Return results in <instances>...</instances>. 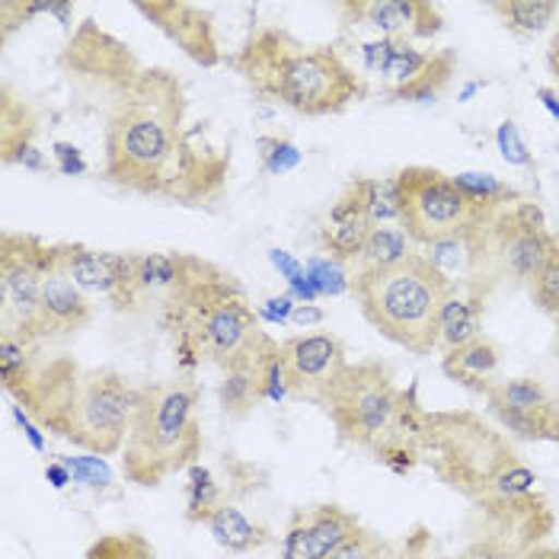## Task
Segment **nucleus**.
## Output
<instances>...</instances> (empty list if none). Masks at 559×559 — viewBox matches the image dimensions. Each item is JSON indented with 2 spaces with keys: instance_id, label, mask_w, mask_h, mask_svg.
I'll use <instances>...</instances> for the list:
<instances>
[{
  "instance_id": "f257e3e1",
  "label": "nucleus",
  "mask_w": 559,
  "mask_h": 559,
  "mask_svg": "<svg viewBox=\"0 0 559 559\" xmlns=\"http://www.w3.org/2000/svg\"><path fill=\"white\" fill-rule=\"evenodd\" d=\"M112 96L103 131V176L109 182L179 205L221 199L230 151L212 141L209 122H189V96L173 71L141 68Z\"/></svg>"
},
{
  "instance_id": "f03ea898",
  "label": "nucleus",
  "mask_w": 559,
  "mask_h": 559,
  "mask_svg": "<svg viewBox=\"0 0 559 559\" xmlns=\"http://www.w3.org/2000/svg\"><path fill=\"white\" fill-rule=\"evenodd\" d=\"M13 403L48 435L86 454L112 457L129 441L141 388L116 368H84L71 355H39L33 378L13 393Z\"/></svg>"
},
{
  "instance_id": "7ed1b4c3",
  "label": "nucleus",
  "mask_w": 559,
  "mask_h": 559,
  "mask_svg": "<svg viewBox=\"0 0 559 559\" xmlns=\"http://www.w3.org/2000/svg\"><path fill=\"white\" fill-rule=\"evenodd\" d=\"M160 323L173 336L176 365L192 374L202 365L230 371L275 352L243 285L215 262L189 257L179 288L160 304Z\"/></svg>"
},
{
  "instance_id": "20e7f679",
  "label": "nucleus",
  "mask_w": 559,
  "mask_h": 559,
  "mask_svg": "<svg viewBox=\"0 0 559 559\" xmlns=\"http://www.w3.org/2000/svg\"><path fill=\"white\" fill-rule=\"evenodd\" d=\"M227 64L259 99L288 106L307 119L340 116L368 96L365 78L345 64L336 48L301 43L278 26H257Z\"/></svg>"
},
{
  "instance_id": "39448f33",
  "label": "nucleus",
  "mask_w": 559,
  "mask_h": 559,
  "mask_svg": "<svg viewBox=\"0 0 559 559\" xmlns=\"http://www.w3.org/2000/svg\"><path fill=\"white\" fill-rule=\"evenodd\" d=\"M454 285L423 253L390 269H355L352 298L361 317L393 345L429 355L438 348V313Z\"/></svg>"
},
{
  "instance_id": "423d86ee",
  "label": "nucleus",
  "mask_w": 559,
  "mask_h": 559,
  "mask_svg": "<svg viewBox=\"0 0 559 559\" xmlns=\"http://www.w3.org/2000/svg\"><path fill=\"white\" fill-rule=\"evenodd\" d=\"M202 393L189 381L141 388V403L122 448V474L134 486H160L202 457Z\"/></svg>"
},
{
  "instance_id": "0eeeda50",
  "label": "nucleus",
  "mask_w": 559,
  "mask_h": 559,
  "mask_svg": "<svg viewBox=\"0 0 559 559\" xmlns=\"http://www.w3.org/2000/svg\"><path fill=\"white\" fill-rule=\"evenodd\" d=\"M406 403L409 396L396 390L384 365L361 361V365H345L343 378L336 381L323 409L330 413L333 426L345 441L378 451L384 441L393 438Z\"/></svg>"
},
{
  "instance_id": "6e6552de",
  "label": "nucleus",
  "mask_w": 559,
  "mask_h": 559,
  "mask_svg": "<svg viewBox=\"0 0 559 559\" xmlns=\"http://www.w3.org/2000/svg\"><path fill=\"white\" fill-rule=\"evenodd\" d=\"M400 192H403V215L400 227L413 243L431 247L444 237H454L461 230L492 224L496 215L476 209L474 202L454 186L451 176L431 170V167H406L396 173Z\"/></svg>"
},
{
  "instance_id": "1a4fd4ad",
  "label": "nucleus",
  "mask_w": 559,
  "mask_h": 559,
  "mask_svg": "<svg viewBox=\"0 0 559 559\" xmlns=\"http://www.w3.org/2000/svg\"><path fill=\"white\" fill-rule=\"evenodd\" d=\"M55 272L51 247L36 234L3 230L0 234V333L33 340L36 310L43 301L45 278ZM39 345V343H36Z\"/></svg>"
},
{
  "instance_id": "9d476101",
  "label": "nucleus",
  "mask_w": 559,
  "mask_h": 559,
  "mask_svg": "<svg viewBox=\"0 0 559 559\" xmlns=\"http://www.w3.org/2000/svg\"><path fill=\"white\" fill-rule=\"evenodd\" d=\"M55 272L71 278L86 295H103L119 310L138 304V257L93 250L84 243H51Z\"/></svg>"
},
{
  "instance_id": "9b49d317",
  "label": "nucleus",
  "mask_w": 559,
  "mask_h": 559,
  "mask_svg": "<svg viewBox=\"0 0 559 559\" xmlns=\"http://www.w3.org/2000/svg\"><path fill=\"white\" fill-rule=\"evenodd\" d=\"M288 390L295 400L326 406L330 393L345 371V345L336 333H301L278 348Z\"/></svg>"
},
{
  "instance_id": "f8f14e48",
  "label": "nucleus",
  "mask_w": 559,
  "mask_h": 559,
  "mask_svg": "<svg viewBox=\"0 0 559 559\" xmlns=\"http://www.w3.org/2000/svg\"><path fill=\"white\" fill-rule=\"evenodd\" d=\"M492 247L515 278L534 282L559 243L547 230L544 212L534 202H518L515 209H502L492 221Z\"/></svg>"
},
{
  "instance_id": "ddd939ff",
  "label": "nucleus",
  "mask_w": 559,
  "mask_h": 559,
  "mask_svg": "<svg viewBox=\"0 0 559 559\" xmlns=\"http://www.w3.org/2000/svg\"><path fill=\"white\" fill-rule=\"evenodd\" d=\"M141 16H147L170 43L182 48L195 64L202 68H217L224 64L221 43H217L215 20L209 10L186 3V0H154V3H134Z\"/></svg>"
},
{
  "instance_id": "4468645a",
  "label": "nucleus",
  "mask_w": 559,
  "mask_h": 559,
  "mask_svg": "<svg viewBox=\"0 0 559 559\" xmlns=\"http://www.w3.org/2000/svg\"><path fill=\"white\" fill-rule=\"evenodd\" d=\"M345 23L371 26L393 39H431L444 29V16L426 0H345L340 3Z\"/></svg>"
},
{
  "instance_id": "2eb2a0df",
  "label": "nucleus",
  "mask_w": 559,
  "mask_h": 559,
  "mask_svg": "<svg viewBox=\"0 0 559 559\" xmlns=\"http://www.w3.org/2000/svg\"><path fill=\"white\" fill-rule=\"evenodd\" d=\"M90 320H93V304L86 298L84 288H78L61 272H51L45 278L43 301H39V310H36L33 340L45 343V340L74 336L78 330H84Z\"/></svg>"
},
{
  "instance_id": "dca6fc26",
  "label": "nucleus",
  "mask_w": 559,
  "mask_h": 559,
  "mask_svg": "<svg viewBox=\"0 0 559 559\" xmlns=\"http://www.w3.org/2000/svg\"><path fill=\"white\" fill-rule=\"evenodd\" d=\"M371 221L365 217V209H361V195L355 189V182L345 186V192L340 195V202L330 209V217L320 230V247L323 253L336 262H358L361 259V250H365V240L371 234Z\"/></svg>"
},
{
  "instance_id": "f3484780",
  "label": "nucleus",
  "mask_w": 559,
  "mask_h": 559,
  "mask_svg": "<svg viewBox=\"0 0 559 559\" xmlns=\"http://www.w3.org/2000/svg\"><path fill=\"white\" fill-rule=\"evenodd\" d=\"M489 247H492V224H483V227L461 230L454 237H444V240L426 247L429 250L426 259L457 288V285H467L474 278L479 265H486Z\"/></svg>"
},
{
  "instance_id": "a211bd4d",
  "label": "nucleus",
  "mask_w": 559,
  "mask_h": 559,
  "mask_svg": "<svg viewBox=\"0 0 559 559\" xmlns=\"http://www.w3.org/2000/svg\"><path fill=\"white\" fill-rule=\"evenodd\" d=\"M499 365H502V352H499V345L492 343V340H486V336L461 345V348L444 352V361H441L444 374L454 384L471 388L476 393H486V390L496 384Z\"/></svg>"
},
{
  "instance_id": "6ab92c4d",
  "label": "nucleus",
  "mask_w": 559,
  "mask_h": 559,
  "mask_svg": "<svg viewBox=\"0 0 559 559\" xmlns=\"http://www.w3.org/2000/svg\"><path fill=\"white\" fill-rule=\"evenodd\" d=\"M301 515L307 524V559H330L361 531L358 518L340 506H317Z\"/></svg>"
},
{
  "instance_id": "aec40b11",
  "label": "nucleus",
  "mask_w": 559,
  "mask_h": 559,
  "mask_svg": "<svg viewBox=\"0 0 559 559\" xmlns=\"http://www.w3.org/2000/svg\"><path fill=\"white\" fill-rule=\"evenodd\" d=\"M275 355H278V348L262 355L257 361H247V365H237V368L224 371V381L217 388V400H221V409L230 419H243L257 403H262V381H265V371H269Z\"/></svg>"
},
{
  "instance_id": "412c9836",
  "label": "nucleus",
  "mask_w": 559,
  "mask_h": 559,
  "mask_svg": "<svg viewBox=\"0 0 559 559\" xmlns=\"http://www.w3.org/2000/svg\"><path fill=\"white\" fill-rule=\"evenodd\" d=\"M479 320H483V298L476 292L461 295V288H454L438 313V345L451 352V348L479 340L483 336Z\"/></svg>"
},
{
  "instance_id": "4be33fe9",
  "label": "nucleus",
  "mask_w": 559,
  "mask_h": 559,
  "mask_svg": "<svg viewBox=\"0 0 559 559\" xmlns=\"http://www.w3.org/2000/svg\"><path fill=\"white\" fill-rule=\"evenodd\" d=\"M205 527L212 531L217 547L227 550V554H253V550L265 547L272 540V534L265 527L253 524L240 509H234L227 502L205 521Z\"/></svg>"
},
{
  "instance_id": "5701e85b",
  "label": "nucleus",
  "mask_w": 559,
  "mask_h": 559,
  "mask_svg": "<svg viewBox=\"0 0 559 559\" xmlns=\"http://www.w3.org/2000/svg\"><path fill=\"white\" fill-rule=\"evenodd\" d=\"M489 10L499 16V23L521 39H534L547 33L559 16L557 0H499L489 3Z\"/></svg>"
},
{
  "instance_id": "b1692460",
  "label": "nucleus",
  "mask_w": 559,
  "mask_h": 559,
  "mask_svg": "<svg viewBox=\"0 0 559 559\" xmlns=\"http://www.w3.org/2000/svg\"><path fill=\"white\" fill-rule=\"evenodd\" d=\"M189 253H144L138 257V295H160V304L179 288Z\"/></svg>"
},
{
  "instance_id": "393cba45",
  "label": "nucleus",
  "mask_w": 559,
  "mask_h": 559,
  "mask_svg": "<svg viewBox=\"0 0 559 559\" xmlns=\"http://www.w3.org/2000/svg\"><path fill=\"white\" fill-rule=\"evenodd\" d=\"M33 138H36V119L29 112V106L23 99H13L10 96V86L3 84V103H0V147H3V164L10 167V160L33 147Z\"/></svg>"
},
{
  "instance_id": "a878e982",
  "label": "nucleus",
  "mask_w": 559,
  "mask_h": 559,
  "mask_svg": "<svg viewBox=\"0 0 559 559\" xmlns=\"http://www.w3.org/2000/svg\"><path fill=\"white\" fill-rule=\"evenodd\" d=\"M489 400V409L499 413H537L544 406H554L550 393L540 381L534 378H512V381H496L492 388L483 393Z\"/></svg>"
},
{
  "instance_id": "bb28decb",
  "label": "nucleus",
  "mask_w": 559,
  "mask_h": 559,
  "mask_svg": "<svg viewBox=\"0 0 559 559\" xmlns=\"http://www.w3.org/2000/svg\"><path fill=\"white\" fill-rule=\"evenodd\" d=\"M358 195H361V209L365 217L378 227L388 221H400L403 215V192H400V179L388 176V179H352Z\"/></svg>"
},
{
  "instance_id": "cd10ccee",
  "label": "nucleus",
  "mask_w": 559,
  "mask_h": 559,
  "mask_svg": "<svg viewBox=\"0 0 559 559\" xmlns=\"http://www.w3.org/2000/svg\"><path fill=\"white\" fill-rule=\"evenodd\" d=\"M36 361H39V345L26 343L13 333H0V378L10 396L33 378Z\"/></svg>"
},
{
  "instance_id": "c85d7f7f",
  "label": "nucleus",
  "mask_w": 559,
  "mask_h": 559,
  "mask_svg": "<svg viewBox=\"0 0 559 559\" xmlns=\"http://www.w3.org/2000/svg\"><path fill=\"white\" fill-rule=\"evenodd\" d=\"M186 476H189V483H186V521L205 524L224 506V489H221L215 474L202 464H192Z\"/></svg>"
},
{
  "instance_id": "c756f323",
  "label": "nucleus",
  "mask_w": 559,
  "mask_h": 559,
  "mask_svg": "<svg viewBox=\"0 0 559 559\" xmlns=\"http://www.w3.org/2000/svg\"><path fill=\"white\" fill-rule=\"evenodd\" d=\"M409 257H413V250H409V237L403 234V227L378 224V227H371V234L365 240L358 269H390Z\"/></svg>"
},
{
  "instance_id": "7c9ffc66",
  "label": "nucleus",
  "mask_w": 559,
  "mask_h": 559,
  "mask_svg": "<svg viewBox=\"0 0 559 559\" xmlns=\"http://www.w3.org/2000/svg\"><path fill=\"white\" fill-rule=\"evenodd\" d=\"M451 179L474 202L476 209L492 212V215H499L512 199H518L515 189L509 182H502L499 176H492V173H457Z\"/></svg>"
},
{
  "instance_id": "2f4dec72",
  "label": "nucleus",
  "mask_w": 559,
  "mask_h": 559,
  "mask_svg": "<svg viewBox=\"0 0 559 559\" xmlns=\"http://www.w3.org/2000/svg\"><path fill=\"white\" fill-rule=\"evenodd\" d=\"M451 74H454V51L441 48V51H435V61H431L429 71L416 84L393 90L390 99H400V103H435L441 96V90L451 81Z\"/></svg>"
},
{
  "instance_id": "473e14b6",
  "label": "nucleus",
  "mask_w": 559,
  "mask_h": 559,
  "mask_svg": "<svg viewBox=\"0 0 559 559\" xmlns=\"http://www.w3.org/2000/svg\"><path fill=\"white\" fill-rule=\"evenodd\" d=\"M84 559H157L154 544L138 534V531H126V534H103L90 544Z\"/></svg>"
},
{
  "instance_id": "72a5a7b5",
  "label": "nucleus",
  "mask_w": 559,
  "mask_h": 559,
  "mask_svg": "<svg viewBox=\"0 0 559 559\" xmlns=\"http://www.w3.org/2000/svg\"><path fill=\"white\" fill-rule=\"evenodd\" d=\"M310 285L317 288V295H343L352 292V275H348V265L336 262L330 257H310L304 265Z\"/></svg>"
},
{
  "instance_id": "f704fd0d",
  "label": "nucleus",
  "mask_w": 559,
  "mask_h": 559,
  "mask_svg": "<svg viewBox=\"0 0 559 559\" xmlns=\"http://www.w3.org/2000/svg\"><path fill=\"white\" fill-rule=\"evenodd\" d=\"M259 164L269 176H282V173H292L301 167V151L288 141V138H272V134H262L257 138Z\"/></svg>"
},
{
  "instance_id": "c9c22d12",
  "label": "nucleus",
  "mask_w": 559,
  "mask_h": 559,
  "mask_svg": "<svg viewBox=\"0 0 559 559\" xmlns=\"http://www.w3.org/2000/svg\"><path fill=\"white\" fill-rule=\"evenodd\" d=\"M531 295H534V304L547 313L559 320V247L557 253L550 257V262L540 269V275L531 282Z\"/></svg>"
},
{
  "instance_id": "e433bc0d",
  "label": "nucleus",
  "mask_w": 559,
  "mask_h": 559,
  "mask_svg": "<svg viewBox=\"0 0 559 559\" xmlns=\"http://www.w3.org/2000/svg\"><path fill=\"white\" fill-rule=\"evenodd\" d=\"M64 467L71 471L74 483H84L90 489H106L112 486V471L109 464L99 457V454H90V457H61Z\"/></svg>"
},
{
  "instance_id": "4c0bfd02",
  "label": "nucleus",
  "mask_w": 559,
  "mask_h": 559,
  "mask_svg": "<svg viewBox=\"0 0 559 559\" xmlns=\"http://www.w3.org/2000/svg\"><path fill=\"white\" fill-rule=\"evenodd\" d=\"M534 483H537L534 471H527L524 464H515V461H509L499 474L492 476V489H496L499 496H506V499H521V496H527V492L534 489Z\"/></svg>"
},
{
  "instance_id": "58836bf2",
  "label": "nucleus",
  "mask_w": 559,
  "mask_h": 559,
  "mask_svg": "<svg viewBox=\"0 0 559 559\" xmlns=\"http://www.w3.org/2000/svg\"><path fill=\"white\" fill-rule=\"evenodd\" d=\"M496 144H499L506 164H512V167H534V157H531V151L524 147V141H521L518 126L512 119H506V122L499 126V131H496Z\"/></svg>"
},
{
  "instance_id": "ea45409f",
  "label": "nucleus",
  "mask_w": 559,
  "mask_h": 559,
  "mask_svg": "<svg viewBox=\"0 0 559 559\" xmlns=\"http://www.w3.org/2000/svg\"><path fill=\"white\" fill-rule=\"evenodd\" d=\"M330 559H388V547H384L374 534L358 531V534L345 544L343 550H336Z\"/></svg>"
},
{
  "instance_id": "a19ab883",
  "label": "nucleus",
  "mask_w": 559,
  "mask_h": 559,
  "mask_svg": "<svg viewBox=\"0 0 559 559\" xmlns=\"http://www.w3.org/2000/svg\"><path fill=\"white\" fill-rule=\"evenodd\" d=\"M51 154H55V167H58L61 176H84L90 170L84 154H81V147H74L68 141H55L51 144Z\"/></svg>"
},
{
  "instance_id": "79ce46f5",
  "label": "nucleus",
  "mask_w": 559,
  "mask_h": 559,
  "mask_svg": "<svg viewBox=\"0 0 559 559\" xmlns=\"http://www.w3.org/2000/svg\"><path fill=\"white\" fill-rule=\"evenodd\" d=\"M282 348V345H278ZM292 396L288 390V378H285V368H282V358L275 355L269 371H265V381H262V400H272V403H285Z\"/></svg>"
},
{
  "instance_id": "37998d69",
  "label": "nucleus",
  "mask_w": 559,
  "mask_h": 559,
  "mask_svg": "<svg viewBox=\"0 0 559 559\" xmlns=\"http://www.w3.org/2000/svg\"><path fill=\"white\" fill-rule=\"evenodd\" d=\"M282 559H307V524L301 512H295L282 537Z\"/></svg>"
},
{
  "instance_id": "c03bdc74",
  "label": "nucleus",
  "mask_w": 559,
  "mask_h": 559,
  "mask_svg": "<svg viewBox=\"0 0 559 559\" xmlns=\"http://www.w3.org/2000/svg\"><path fill=\"white\" fill-rule=\"evenodd\" d=\"M10 413H13V419H16L20 431L26 435V441L33 444V451H39V454H43V451H45V429H43V426H39V423H36V419H33V416H29V413H26V409H23L20 403H13V406H10Z\"/></svg>"
},
{
  "instance_id": "a18cd8bd",
  "label": "nucleus",
  "mask_w": 559,
  "mask_h": 559,
  "mask_svg": "<svg viewBox=\"0 0 559 559\" xmlns=\"http://www.w3.org/2000/svg\"><path fill=\"white\" fill-rule=\"evenodd\" d=\"M295 298L292 295H278V298H265L262 310H259V320H269V323H292V313H295Z\"/></svg>"
},
{
  "instance_id": "49530a36",
  "label": "nucleus",
  "mask_w": 559,
  "mask_h": 559,
  "mask_svg": "<svg viewBox=\"0 0 559 559\" xmlns=\"http://www.w3.org/2000/svg\"><path fill=\"white\" fill-rule=\"evenodd\" d=\"M323 320H326V313H323L320 307H313V304H298V307H295V313H292V323H298V326L323 323Z\"/></svg>"
},
{
  "instance_id": "de8ad7c7",
  "label": "nucleus",
  "mask_w": 559,
  "mask_h": 559,
  "mask_svg": "<svg viewBox=\"0 0 559 559\" xmlns=\"http://www.w3.org/2000/svg\"><path fill=\"white\" fill-rule=\"evenodd\" d=\"M45 479H48L55 489H64L68 483H74V476L64 467V461H51V464L45 467Z\"/></svg>"
},
{
  "instance_id": "09e8293b",
  "label": "nucleus",
  "mask_w": 559,
  "mask_h": 559,
  "mask_svg": "<svg viewBox=\"0 0 559 559\" xmlns=\"http://www.w3.org/2000/svg\"><path fill=\"white\" fill-rule=\"evenodd\" d=\"M537 96H540L544 109H547V112H550V116H554V119L559 122V93L557 90H554V86H540V90H537Z\"/></svg>"
},
{
  "instance_id": "8fccbe9b",
  "label": "nucleus",
  "mask_w": 559,
  "mask_h": 559,
  "mask_svg": "<svg viewBox=\"0 0 559 559\" xmlns=\"http://www.w3.org/2000/svg\"><path fill=\"white\" fill-rule=\"evenodd\" d=\"M547 64H550V71L557 74L559 81V29L557 36H554V43H550V51H547Z\"/></svg>"
},
{
  "instance_id": "3c124183",
  "label": "nucleus",
  "mask_w": 559,
  "mask_h": 559,
  "mask_svg": "<svg viewBox=\"0 0 559 559\" xmlns=\"http://www.w3.org/2000/svg\"><path fill=\"white\" fill-rule=\"evenodd\" d=\"M521 559H559V550H554V547H540V550H531V554H524Z\"/></svg>"
},
{
  "instance_id": "603ef678",
  "label": "nucleus",
  "mask_w": 559,
  "mask_h": 559,
  "mask_svg": "<svg viewBox=\"0 0 559 559\" xmlns=\"http://www.w3.org/2000/svg\"><path fill=\"white\" fill-rule=\"evenodd\" d=\"M557 151H559V147H557Z\"/></svg>"
}]
</instances>
